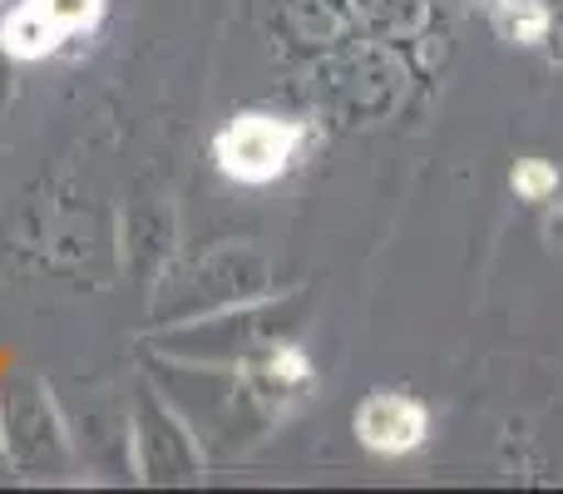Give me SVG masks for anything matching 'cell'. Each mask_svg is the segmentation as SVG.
I'll return each mask as SVG.
<instances>
[{
	"label": "cell",
	"mask_w": 563,
	"mask_h": 494,
	"mask_svg": "<svg viewBox=\"0 0 563 494\" xmlns=\"http://www.w3.org/2000/svg\"><path fill=\"white\" fill-rule=\"evenodd\" d=\"M554 184H559V174L549 164H539V158H529V164L515 168V188L525 198H549V194H554Z\"/></svg>",
	"instance_id": "5b68a950"
},
{
	"label": "cell",
	"mask_w": 563,
	"mask_h": 494,
	"mask_svg": "<svg viewBox=\"0 0 563 494\" xmlns=\"http://www.w3.org/2000/svg\"><path fill=\"white\" fill-rule=\"evenodd\" d=\"M40 15H49L59 30H75V25H89L99 15V0H30Z\"/></svg>",
	"instance_id": "277c9868"
},
{
	"label": "cell",
	"mask_w": 563,
	"mask_h": 494,
	"mask_svg": "<svg viewBox=\"0 0 563 494\" xmlns=\"http://www.w3.org/2000/svg\"><path fill=\"white\" fill-rule=\"evenodd\" d=\"M59 35H65V30H59L49 15H40V10L25 0V10H15L10 25L0 30V45H5L10 55H20V59H35V55H49Z\"/></svg>",
	"instance_id": "3957f363"
},
{
	"label": "cell",
	"mask_w": 563,
	"mask_h": 494,
	"mask_svg": "<svg viewBox=\"0 0 563 494\" xmlns=\"http://www.w3.org/2000/svg\"><path fill=\"white\" fill-rule=\"evenodd\" d=\"M356 436L380 455H406L426 440V410L410 396H371L356 416Z\"/></svg>",
	"instance_id": "7a4b0ae2"
},
{
	"label": "cell",
	"mask_w": 563,
	"mask_h": 494,
	"mask_svg": "<svg viewBox=\"0 0 563 494\" xmlns=\"http://www.w3.org/2000/svg\"><path fill=\"white\" fill-rule=\"evenodd\" d=\"M291 149H297V129L282 124V119H267V114H247V119H233L218 139V164L228 168L233 178L243 184H267L287 168Z\"/></svg>",
	"instance_id": "6da1fadb"
}]
</instances>
